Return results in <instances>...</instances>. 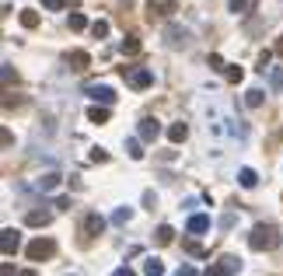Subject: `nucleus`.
Masks as SVG:
<instances>
[{
  "instance_id": "f257e3e1",
  "label": "nucleus",
  "mask_w": 283,
  "mask_h": 276,
  "mask_svg": "<svg viewBox=\"0 0 283 276\" xmlns=\"http://www.w3.org/2000/svg\"><path fill=\"white\" fill-rule=\"evenodd\" d=\"M248 248L252 252H273L280 248V227L276 224H255L248 235Z\"/></svg>"
},
{
  "instance_id": "f03ea898",
  "label": "nucleus",
  "mask_w": 283,
  "mask_h": 276,
  "mask_svg": "<svg viewBox=\"0 0 283 276\" xmlns=\"http://www.w3.org/2000/svg\"><path fill=\"white\" fill-rule=\"evenodd\" d=\"M25 252H28V259H32V262H46V259L56 256V241H53V238H35V241H32Z\"/></svg>"
},
{
  "instance_id": "7ed1b4c3",
  "label": "nucleus",
  "mask_w": 283,
  "mask_h": 276,
  "mask_svg": "<svg viewBox=\"0 0 283 276\" xmlns=\"http://www.w3.org/2000/svg\"><path fill=\"white\" fill-rule=\"evenodd\" d=\"M238 269H242V259L238 256H224V259H217V262H210L203 276H234Z\"/></svg>"
},
{
  "instance_id": "20e7f679",
  "label": "nucleus",
  "mask_w": 283,
  "mask_h": 276,
  "mask_svg": "<svg viewBox=\"0 0 283 276\" xmlns=\"http://www.w3.org/2000/svg\"><path fill=\"white\" fill-rule=\"evenodd\" d=\"M122 77L129 80V88H137V91H143V88H150V84H154V70H147V67H140V70H129V74H122Z\"/></svg>"
},
{
  "instance_id": "39448f33",
  "label": "nucleus",
  "mask_w": 283,
  "mask_h": 276,
  "mask_svg": "<svg viewBox=\"0 0 283 276\" xmlns=\"http://www.w3.org/2000/svg\"><path fill=\"white\" fill-rule=\"evenodd\" d=\"M0 248H4V256H14V252L21 248V231L4 227V231H0Z\"/></svg>"
},
{
  "instance_id": "423d86ee",
  "label": "nucleus",
  "mask_w": 283,
  "mask_h": 276,
  "mask_svg": "<svg viewBox=\"0 0 283 276\" xmlns=\"http://www.w3.org/2000/svg\"><path fill=\"white\" fill-rule=\"evenodd\" d=\"M88 95H91L95 101H101V105H112V101H116V91H112L108 84H91Z\"/></svg>"
},
{
  "instance_id": "0eeeda50",
  "label": "nucleus",
  "mask_w": 283,
  "mask_h": 276,
  "mask_svg": "<svg viewBox=\"0 0 283 276\" xmlns=\"http://www.w3.org/2000/svg\"><path fill=\"white\" fill-rule=\"evenodd\" d=\"M158 137H161V122L158 119H140V140L154 143Z\"/></svg>"
},
{
  "instance_id": "6e6552de",
  "label": "nucleus",
  "mask_w": 283,
  "mask_h": 276,
  "mask_svg": "<svg viewBox=\"0 0 283 276\" xmlns=\"http://www.w3.org/2000/svg\"><path fill=\"white\" fill-rule=\"evenodd\" d=\"M67 67H70V70H88V67H91V53H84V49L67 53Z\"/></svg>"
},
{
  "instance_id": "1a4fd4ad",
  "label": "nucleus",
  "mask_w": 283,
  "mask_h": 276,
  "mask_svg": "<svg viewBox=\"0 0 283 276\" xmlns=\"http://www.w3.org/2000/svg\"><path fill=\"white\" fill-rule=\"evenodd\" d=\"M49 220H53L49 210H28V214H25V224H28V227H46Z\"/></svg>"
},
{
  "instance_id": "9d476101",
  "label": "nucleus",
  "mask_w": 283,
  "mask_h": 276,
  "mask_svg": "<svg viewBox=\"0 0 283 276\" xmlns=\"http://www.w3.org/2000/svg\"><path fill=\"white\" fill-rule=\"evenodd\" d=\"M185 231H189V235H203V231H210V217H206V214H192Z\"/></svg>"
},
{
  "instance_id": "9b49d317",
  "label": "nucleus",
  "mask_w": 283,
  "mask_h": 276,
  "mask_svg": "<svg viewBox=\"0 0 283 276\" xmlns=\"http://www.w3.org/2000/svg\"><path fill=\"white\" fill-rule=\"evenodd\" d=\"M164 39L171 42V46H185L189 32H185V28H179V25H168V28H164Z\"/></svg>"
},
{
  "instance_id": "f8f14e48",
  "label": "nucleus",
  "mask_w": 283,
  "mask_h": 276,
  "mask_svg": "<svg viewBox=\"0 0 283 276\" xmlns=\"http://www.w3.org/2000/svg\"><path fill=\"white\" fill-rule=\"evenodd\" d=\"M84 231H88V235H101V231H105V217H101V214H88V217H84Z\"/></svg>"
},
{
  "instance_id": "ddd939ff",
  "label": "nucleus",
  "mask_w": 283,
  "mask_h": 276,
  "mask_svg": "<svg viewBox=\"0 0 283 276\" xmlns=\"http://www.w3.org/2000/svg\"><path fill=\"white\" fill-rule=\"evenodd\" d=\"M60 182H63V178L56 175V172H49V175H42L39 182H35V189H39V193H53V189H56Z\"/></svg>"
},
{
  "instance_id": "4468645a",
  "label": "nucleus",
  "mask_w": 283,
  "mask_h": 276,
  "mask_svg": "<svg viewBox=\"0 0 283 276\" xmlns=\"http://www.w3.org/2000/svg\"><path fill=\"white\" fill-rule=\"evenodd\" d=\"M185 137H189V126H185V122H171V126H168V140H171V143H182Z\"/></svg>"
},
{
  "instance_id": "2eb2a0df",
  "label": "nucleus",
  "mask_w": 283,
  "mask_h": 276,
  "mask_svg": "<svg viewBox=\"0 0 283 276\" xmlns=\"http://www.w3.org/2000/svg\"><path fill=\"white\" fill-rule=\"evenodd\" d=\"M263 101H266V95L259 88H248V91H245V105H248V109H263Z\"/></svg>"
},
{
  "instance_id": "dca6fc26",
  "label": "nucleus",
  "mask_w": 283,
  "mask_h": 276,
  "mask_svg": "<svg viewBox=\"0 0 283 276\" xmlns=\"http://www.w3.org/2000/svg\"><path fill=\"white\" fill-rule=\"evenodd\" d=\"M238 182H242V189H255V185H259V175H255L252 168H242V172H238Z\"/></svg>"
},
{
  "instance_id": "f3484780",
  "label": "nucleus",
  "mask_w": 283,
  "mask_h": 276,
  "mask_svg": "<svg viewBox=\"0 0 283 276\" xmlns=\"http://www.w3.org/2000/svg\"><path fill=\"white\" fill-rule=\"evenodd\" d=\"M154 241H158V245H171V241H175V231H171V227H168V224H161V227H158V231H154Z\"/></svg>"
},
{
  "instance_id": "a211bd4d",
  "label": "nucleus",
  "mask_w": 283,
  "mask_h": 276,
  "mask_svg": "<svg viewBox=\"0 0 283 276\" xmlns=\"http://www.w3.org/2000/svg\"><path fill=\"white\" fill-rule=\"evenodd\" d=\"M143 273H147V276H164V262L150 256L147 262H143Z\"/></svg>"
},
{
  "instance_id": "6ab92c4d",
  "label": "nucleus",
  "mask_w": 283,
  "mask_h": 276,
  "mask_svg": "<svg viewBox=\"0 0 283 276\" xmlns=\"http://www.w3.org/2000/svg\"><path fill=\"white\" fill-rule=\"evenodd\" d=\"M122 53H126V56H137V53H140V39H137V35H126V39H122Z\"/></svg>"
},
{
  "instance_id": "aec40b11",
  "label": "nucleus",
  "mask_w": 283,
  "mask_h": 276,
  "mask_svg": "<svg viewBox=\"0 0 283 276\" xmlns=\"http://www.w3.org/2000/svg\"><path fill=\"white\" fill-rule=\"evenodd\" d=\"M88 119H91V122H108V109H98V105H91V109H88Z\"/></svg>"
},
{
  "instance_id": "412c9836",
  "label": "nucleus",
  "mask_w": 283,
  "mask_h": 276,
  "mask_svg": "<svg viewBox=\"0 0 283 276\" xmlns=\"http://www.w3.org/2000/svg\"><path fill=\"white\" fill-rule=\"evenodd\" d=\"M21 25L25 28H39V11H21Z\"/></svg>"
},
{
  "instance_id": "4be33fe9",
  "label": "nucleus",
  "mask_w": 283,
  "mask_h": 276,
  "mask_svg": "<svg viewBox=\"0 0 283 276\" xmlns=\"http://www.w3.org/2000/svg\"><path fill=\"white\" fill-rule=\"evenodd\" d=\"M70 28H74V32H84V28H88V18H84L81 11H74V14H70Z\"/></svg>"
},
{
  "instance_id": "5701e85b",
  "label": "nucleus",
  "mask_w": 283,
  "mask_h": 276,
  "mask_svg": "<svg viewBox=\"0 0 283 276\" xmlns=\"http://www.w3.org/2000/svg\"><path fill=\"white\" fill-rule=\"evenodd\" d=\"M129 217H133V210H129V206H119V210L112 214V224H126Z\"/></svg>"
},
{
  "instance_id": "b1692460",
  "label": "nucleus",
  "mask_w": 283,
  "mask_h": 276,
  "mask_svg": "<svg viewBox=\"0 0 283 276\" xmlns=\"http://www.w3.org/2000/svg\"><path fill=\"white\" fill-rule=\"evenodd\" d=\"M91 35H95V39H105V35H108V21H95V25H91Z\"/></svg>"
},
{
  "instance_id": "393cba45",
  "label": "nucleus",
  "mask_w": 283,
  "mask_h": 276,
  "mask_svg": "<svg viewBox=\"0 0 283 276\" xmlns=\"http://www.w3.org/2000/svg\"><path fill=\"white\" fill-rule=\"evenodd\" d=\"M14 80H18V70H14V67H11V63H4V84H7V88H11V84H14Z\"/></svg>"
},
{
  "instance_id": "a878e982",
  "label": "nucleus",
  "mask_w": 283,
  "mask_h": 276,
  "mask_svg": "<svg viewBox=\"0 0 283 276\" xmlns=\"http://www.w3.org/2000/svg\"><path fill=\"white\" fill-rule=\"evenodd\" d=\"M126 151H129V158H133V161H140V158H143V151H140V140H129V143H126Z\"/></svg>"
},
{
  "instance_id": "bb28decb",
  "label": "nucleus",
  "mask_w": 283,
  "mask_h": 276,
  "mask_svg": "<svg viewBox=\"0 0 283 276\" xmlns=\"http://www.w3.org/2000/svg\"><path fill=\"white\" fill-rule=\"evenodd\" d=\"M224 74H227V80H231V84H238V80L245 77V70H242V67H227Z\"/></svg>"
},
{
  "instance_id": "cd10ccee",
  "label": "nucleus",
  "mask_w": 283,
  "mask_h": 276,
  "mask_svg": "<svg viewBox=\"0 0 283 276\" xmlns=\"http://www.w3.org/2000/svg\"><path fill=\"white\" fill-rule=\"evenodd\" d=\"M227 7H231V14H245L248 0H227Z\"/></svg>"
},
{
  "instance_id": "c85d7f7f",
  "label": "nucleus",
  "mask_w": 283,
  "mask_h": 276,
  "mask_svg": "<svg viewBox=\"0 0 283 276\" xmlns=\"http://www.w3.org/2000/svg\"><path fill=\"white\" fill-rule=\"evenodd\" d=\"M273 56H276V53H269V49H266V53H259V70H263V74H266V67L273 63Z\"/></svg>"
},
{
  "instance_id": "c756f323",
  "label": "nucleus",
  "mask_w": 283,
  "mask_h": 276,
  "mask_svg": "<svg viewBox=\"0 0 283 276\" xmlns=\"http://www.w3.org/2000/svg\"><path fill=\"white\" fill-rule=\"evenodd\" d=\"M91 161H95V164H105V161H108V151L95 147V151H91Z\"/></svg>"
},
{
  "instance_id": "7c9ffc66",
  "label": "nucleus",
  "mask_w": 283,
  "mask_h": 276,
  "mask_svg": "<svg viewBox=\"0 0 283 276\" xmlns=\"http://www.w3.org/2000/svg\"><path fill=\"white\" fill-rule=\"evenodd\" d=\"M42 7L46 11H60V7H67V0H42Z\"/></svg>"
},
{
  "instance_id": "2f4dec72",
  "label": "nucleus",
  "mask_w": 283,
  "mask_h": 276,
  "mask_svg": "<svg viewBox=\"0 0 283 276\" xmlns=\"http://www.w3.org/2000/svg\"><path fill=\"white\" fill-rule=\"evenodd\" d=\"M210 67H213V70H227V67H224V59L217 56V53H213V56H210Z\"/></svg>"
},
{
  "instance_id": "473e14b6",
  "label": "nucleus",
  "mask_w": 283,
  "mask_h": 276,
  "mask_svg": "<svg viewBox=\"0 0 283 276\" xmlns=\"http://www.w3.org/2000/svg\"><path fill=\"white\" fill-rule=\"evenodd\" d=\"M53 206H56V210H70V199H67V196H56V203H53Z\"/></svg>"
},
{
  "instance_id": "72a5a7b5",
  "label": "nucleus",
  "mask_w": 283,
  "mask_h": 276,
  "mask_svg": "<svg viewBox=\"0 0 283 276\" xmlns=\"http://www.w3.org/2000/svg\"><path fill=\"white\" fill-rule=\"evenodd\" d=\"M175 276H200V273H196L192 266H182V269H179V273H175Z\"/></svg>"
},
{
  "instance_id": "f704fd0d",
  "label": "nucleus",
  "mask_w": 283,
  "mask_h": 276,
  "mask_svg": "<svg viewBox=\"0 0 283 276\" xmlns=\"http://www.w3.org/2000/svg\"><path fill=\"white\" fill-rule=\"evenodd\" d=\"M112 276H137V273H133L129 266H119V269H116V273H112Z\"/></svg>"
},
{
  "instance_id": "c9c22d12",
  "label": "nucleus",
  "mask_w": 283,
  "mask_h": 276,
  "mask_svg": "<svg viewBox=\"0 0 283 276\" xmlns=\"http://www.w3.org/2000/svg\"><path fill=\"white\" fill-rule=\"evenodd\" d=\"M276 56L283 59V35H280V42H276Z\"/></svg>"
},
{
  "instance_id": "e433bc0d",
  "label": "nucleus",
  "mask_w": 283,
  "mask_h": 276,
  "mask_svg": "<svg viewBox=\"0 0 283 276\" xmlns=\"http://www.w3.org/2000/svg\"><path fill=\"white\" fill-rule=\"evenodd\" d=\"M18 276H35V269H25V273H18Z\"/></svg>"
}]
</instances>
